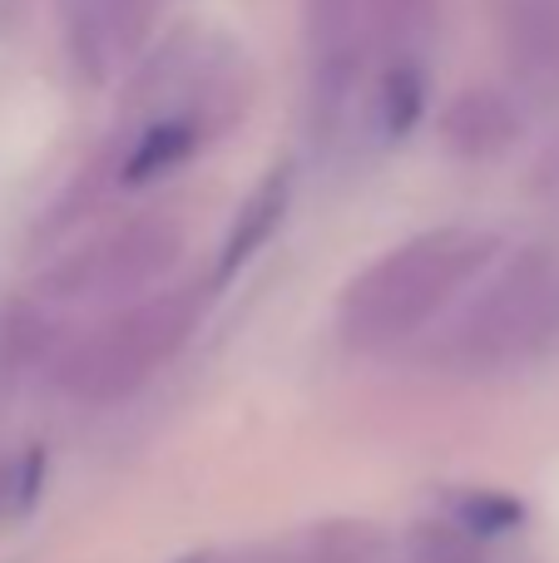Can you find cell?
I'll return each mask as SVG.
<instances>
[{
	"label": "cell",
	"instance_id": "6da1fadb",
	"mask_svg": "<svg viewBox=\"0 0 559 563\" xmlns=\"http://www.w3.org/2000/svg\"><path fill=\"white\" fill-rule=\"evenodd\" d=\"M481 253H485V243H461V238L406 247L402 257L382 263L376 277H366L362 297H352V317L362 321V327H376L382 336H392L406 321L426 317V311L441 301V291L465 273V263Z\"/></svg>",
	"mask_w": 559,
	"mask_h": 563
},
{
	"label": "cell",
	"instance_id": "7a4b0ae2",
	"mask_svg": "<svg viewBox=\"0 0 559 563\" xmlns=\"http://www.w3.org/2000/svg\"><path fill=\"white\" fill-rule=\"evenodd\" d=\"M178 307H184V301H158V307L129 317L124 327L105 341V346H95V356H89V366H85V390L89 396H114V390H129L158 356H168L174 341H178V331H184V321H188Z\"/></svg>",
	"mask_w": 559,
	"mask_h": 563
},
{
	"label": "cell",
	"instance_id": "3957f363",
	"mask_svg": "<svg viewBox=\"0 0 559 563\" xmlns=\"http://www.w3.org/2000/svg\"><path fill=\"white\" fill-rule=\"evenodd\" d=\"M45 485V455L40 450H20V455L0 460V525L25 519Z\"/></svg>",
	"mask_w": 559,
	"mask_h": 563
},
{
	"label": "cell",
	"instance_id": "277c9868",
	"mask_svg": "<svg viewBox=\"0 0 559 563\" xmlns=\"http://www.w3.org/2000/svg\"><path fill=\"white\" fill-rule=\"evenodd\" d=\"M188 154H194V129L188 124H158V129H149L144 144L129 154L124 178L129 184H144V178L164 174V168H174L178 158H188Z\"/></svg>",
	"mask_w": 559,
	"mask_h": 563
},
{
	"label": "cell",
	"instance_id": "5b68a950",
	"mask_svg": "<svg viewBox=\"0 0 559 563\" xmlns=\"http://www.w3.org/2000/svg\"><path fill=\"white\" fill-rule=\"evenodd\" d=\"M283 203H287V178H273V184L263 188V194L253 198V208H248V218L238 223V233H233V243H228V253H223V273H233L238 263H243L248 253H253L257 243H263L267 233L277 228V218H283Z\"/></svg>",
	"mask_w": 559,
	"mask_h": 563
},
{
	"label": "cell",
	"instance_id": "8992f818",
	"mask_svg": "<svg viewBox=\"0 0 559 563\" xmlns=\"http://www.w3.org/2000/svg\"><path fill=\"white\" fill-rule=\"evenodd\" d=\"M451 509H456V529H465L471 539L520 529V519H525V505H520V499H511V495H485V489H475V495H461Z\"/></svg>",
	"mask_w": 559,
	"mask_h": 563
},
{
	"label": "cell",
	"instance_id": "52a82bcc",
	"mask_svg": "<svg viewBox=\"0 0 559 563\" xmlns=\"http://www.w3.org/2000/svg\"><path fill=\"white\" fill-rule=\"evenodd\" d=\"M416 554L421 563H481L465 529H426V534H416Z\"/></svg>",
	"mask_w": 559,
	"mask_h": 563
},
{
	"label": "cell",
	"instance_id": "ba28073f",
	"mask_svg": "<svg viewBox=\"0 0 559 563\" xmlns=\"http://www.w3.org/2000/svg\"><path fill=\"white\" fill-rule=\"evenodd\" d=\"M188 563H204V559H188Z\"/></svg>",
	"mask_w": 559,
	"mask_h": 563
}]
</instances>
